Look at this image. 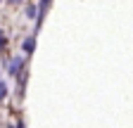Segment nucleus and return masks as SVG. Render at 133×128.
Returning <instances> with one entry per match:
<instances>
[{
  "instance_id": "7ed1b4c3",
  "label": "nucleus",
  "mask_w": 133,
  "mask_h": 128,
  "mask_svg": "<svg viewBox=\"0 0 133 128\" xmlns=\"http://www.w3.org/2000/svg\"><path fill=\"white\" fill-rule=\"evenodd\" d=\"M33 45H36V40H33V36H31V38H26V40L22 43V47H24V52H26V55H31V52H33Z\"/></svg>"
},
{
  "instance_id": "f03ea898",
  "label": "nucleus",
  "mask_w": 133,
  "mask_h": 128,
  "mask_svg": "<svg viewBox=\"0 0 133 128\" xmlns=\"http://www.w3.org/2000/svg\"><path fill=\"white\" fill-rule=\"evenodd\" d=\"M48 7H50V0H41V10H38V24H36V29L41 26V22H43V17H45V12H48Z\"/></svg>"
},
{
  "instance_id": "20e7f679",
  "label": "nucleus",
  "mask_w": 133,
  "mask_h": 128,
  "mask_svg": "<svg viewBox=\"0 0 133 128\" xmlns=\"http://www.w3.org/2000/svg\"><path fill=\"white\" fill-rule=\"evenodd\" d=\"M5 97H7V86H5L3 81H0V102H3Z\"/></svg>"
},
{
  "instance_id": "39448f33",
  "label": "nucleus",
  "mask_w": 133,
  "mask_h": 128,
  "mask_svg": "<svg viewBox=\"0 0 133 128\" xmlns=\"http://www.w3.org/2000/svg\"><path fill=\"white\" fill-rule=\"evenodd\" d=\"M26 14H29V17H31V19H36V7H33V5H31V7L26 10Z\"/></svg>"
},
{
  "instance_id": "0eeeda50",
  "label": "nucleus",
  "mask_w": 133,
  "mask_h": 128,
  "mask_svg": "<svg viewBox=\"0 0 133 128\" xmlns=\"http://www.w3.org/2000/svg\"><path fill=\"white\" fill-rule=\"evenodd\" d=\"M10 3H19V0H10Z\"/></svg>"
},
{
  "instance_id": "423d86ee",
  "label": "nucleus",
  "mask_w": 133,
  "mask_h": 128,
  "mask_svg": "<svg viewBox=\"0 0 133 128\" xmlns=\"http://www.w3.org/2000/svg\"><path fill=\"white\" fill-rule=\"evenodd\" d=\"M3 43H5V38H3V33H0V45H3Z\"/></svg>"
},
{
  "instance_id": "f257e3e1",
  "label": "nucleus",
  "mask_w": 133,
  "mask_h": 128,
  "mask_svg": "<svg viewBox=\"0 0 133 128\" xmlns=\"http://www.w3.org/2000/svg\"><path fill=\"white\" fill-rule=\"evenodd\" d=\"M22 67H24V57H14V59H10V64H7V74H10V76H19Z\"/></svg>"
},
{
  "instance_id": "6e6552de",
  "label": "nucleus",
  "mask_w": 133,
  "mask_h": 128,
  "mask_svg": "<svg viewBox=\"0 0 133 128\" xmlns=\"http://www.w3.org/2000/svg\"><path fill=\"white\" fill-rule=\"evenodd\" d=\"M0 3H3V0H0Z\"/></svg>"
}]
</instances>
